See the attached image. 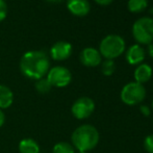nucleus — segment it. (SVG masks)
Segmentation results:
<instances>
[{
  "mask_svg": "<svg viewBox=\"0 0 153 153\" xmlns=\"http://www.w3.org/2000/svg\"><path fill=\"white\" fill-rule=\"evenodd\" d=\"M49 69H50V59L44 51H27L20 59L21 73L25 77L32 80H38L45 77Z\"/></svg>",
  "mask_w": 153,
  "mask_h": 153,
  "instance_id": "obj_1",
  "label": "nucleus"
},
{
  "mask_svg": "<svg viewBox=\"0 0 153 153\" xmlns=\"http://www.w3.org/2000/svg\"><path fill=\"white\" fill-rule=\"evenodd\" d=\"M99 132L91 124H85L77 127L71 135L73 147L81 152L93 150L99 143Z\"/></svg>",
  "mask_w": 153,
  "mask_h": 153,
  "instance_id": "obj_2",
  "label": "nucleus"
},
{
  "mask_svg": "<svg viewBox=\"0 0 153 153\" xmlns=\"http://www.w3.org/2000/svg\"><path fill=\"white\" fill-rule=\"evenodd\" d=\"M126 44L122 36L118 34L106 36L99 45V52L105 59H115L125 51Z\"/></svg>",
  "mask_w": 153,
  "mask_h": 153,
  "instance_id": "obj_3",
  "label": "nucleus"
},
{
  "mask_svg": "<svg viewBox=\"0 0 153 153\" xmlns=\"http://www.w3.org/2000/svg\"><path fill=\"white\" fill-rule=\"evenodd\" d=\"M132 36L139 44L149 45L153 43V19L150 17L137 19L133 23Z\"/></svg>",
  "mask_w": 153,
  "mask_h": 153,
  "instance_id": "obj_4",
  "label": "nucleus"
},
{
  "mask_svg": "<svg viewBox=\"0 0 153 153\" xmlns=\"http://www.w3.org/2000/svg\"><path fill=\"white\" fill-rule=\"evenodd\" d=\"M120 97L122 102H124L126 105H137L145 100L146 89L141 83L132 81L123 87Z\"/></svg>",
  "mask_w": 153,
  "mask_h": 153,
  "instance_id": "obj_5",
  "label": "nucleus"
},
{
  "mask_svg": "<svg viewBox=\"0 0 153 153\" xmlns=\"http://www.w3.org/2000/svg\"><path fill=\"white\" fill-rule=\"evenodd\" d=\"M46 78L48 79L52 87L65 88L70 85L71 80H72V74H71L70 70L66 67L55 66L49 69Z\"/></svg>",
  "mask_w": 153,
  "mask_h": 153,
  "instance_id": "obj_6",
  "label": "nucleus"
},
{
  "mask_svg": "<svg viewBox=\"0 0 153 153\" xmlns=\"http://www.w3.org/2000/svg\"><path fill=\"white\" fill-rule=\"evenodd\" d=\"M95 111L94 100L89 97H80L78 98L71 107V113L76 119L85 120L89 118Z\"/></svg>",
  "mask_w": 153,
  "mask_h": 153,
  "instance_id": "obj_7",
  "label": "nucleus"
},
{
  "mask_svg": "<svg viewBox=\"0 0 153 153\" xmlns=\"http://www.w3.org/2000/svg\"><path fill=\"white\" fill-rule=\"evenodd\" d=\"M73 47L69 42L66 41H59L54 43L50 49V56L52 59L57 62L66 61L72 54Z\"/></svg>",
  "mask_w": 153,
  "mask_h": 153,
  "instance_id": "obj_8",
  "label": "nucleus"
},
{
  "mask_svg": "<svg viewBox=\"0 0 153 153\" xmlns=\"http://www.w3.org/2000/svg\"><path fill=\"white\" fill-rule=\"evenodd\" d=\"M101 56L100 52L97 49L93 48V47H87L85 48L79 54V59L80 62L85 67H90V68H94L101 64Z\"/></svg>",
  "mask_w": 153,
  "mask_h": 153,
  "instance_id": "obj_9",
  "label": "nucleus"
},
{
  "mask_svg": "<svg viewBox=\"0 0 153 153\" xmlns=\"http://www.w3.org/2000/svg\"><path fill=\"white\" fill-rule=\"evenodd\" d=\"M67 8L76 17H85L91 10L89 0H67Z\"/></svg>",
  "mask_w": 153,
  "mask_h": 153,
  "instance_id": "obj_10",
  "label": "nucleus"
},
{
  "mask_svg": "<svg viewBox=\"0 0 153 153\" xmlns=\"http://www.w3.org/2000/svg\"><path fill=\"white\" fill-rule=\"evenodd\" d=\"M146 52L144 48L139 44H134L127 49L126 61L129 65H141L145 59Z\"/></svg>",
  "mask_w": 153,
  "mask_h": 153,
  "instance_id": "obj_11",
  "label": "nucleus"
},
{
  "mask_svg": "<svg viewBox=\"0 0 153 153\" xmlns=\"http://www.w3.org/2000/svg\"><path fill=\"white\" fill-rule=\"evenodd\" d=\"M153 74L152 68L148 64H141L135 68L134 70V79L135 82H139L141 85L147 82L151 79Z\"/></svg>",
  "mask_w": 153,
  "mask_h": 153,
  "instance_id": "obj_12",
  "label": "nucleus"
},
{
  "mask_svg": "<svg viewBox=\"0 0 153 153\" xmlns=\"http://www.w3.org/2000/svg\"><path fill=\"white\" fill-rule=\"evenodd\" d=\"M14 102V93L5 85H0V109H6Z\"/></svg>",
  "mask_w": 153,
  "mask_h": 153,
  "instance_id": "obj_13",
  "label": "nucleus"
},
{
  "mask_svg": "<svg viewBox=\"0 0 153 153\" xmlns=\"http://www.w3.org/2000/svg\"><path fill=\"white\" fill-rule=\"evenodd\" d=\"M19 152L20 153H40V146L38 142L33 139H23L19 143Z\"/></svg>",
  "mask_w": 153,
  "mask_h": 153,
  "instance_id": "obj_14",
  "label": "nucleus"
},
{
  "mask_svg": "<svg viewBox=\"0 0 153 153\" xmlns=\"http://www.w3.org/2000/svg\"><path fill=\"white\" fill-rule=\"evenodd\" d=\"M147 0H128V2H127V8L129 12L133 13V14L142 13L147 8Z\"/></svg>",
  "mask_w": 153,
  "mask_h": 153,
  "instance_id": "obj_15",
  "label": "nucleus"
},
{
  "mask_svg": "<svg viewBox=\"0 0 153 153\" xmlns=\"http://www.w3.org/2000/svg\"><path fill=\"white\" fill-rule=\"evenodd\" d=\"M52 153H75V148L70 143L59 142L53 146Z\"/></svg>",
  "mask_w": 153,
  "mask_h": 153,
  "instance_id": "obj_16",
  "label": "nucleus"
},
{
  "mask_svg": "<svg viewBox=\"0 0 153 153\" xmlns=\"http://www.w3.org/2000/svg\"><path fill=\"white\" fill-rule=\"evenodd\" d=\"M34 87H36V90L40 93V94H47V93L50 92L52 85H50V82H49L46 77H43V78H40V79H38V80H36Z\"/></svg>",
  "mask_w": 153,
  "mask_h": 153,
  "instance_id": "obj_17",
  "label": "nucleus"
},
{
  "mask_svg": "<svg viewBox=\"0 0 153 153\" xmlns=\"http://www.w3.org/2000/svg\"><path fill=\"white\" fill-rule=\"evenodd\" d=\"M116 70V65L113 59H105L101 64V71L105 76H111Z\"/></svg>",
  "mask_w": 153,
  "mask_h": 153,
  "instance_id": "obj_18",
  "label": "nucleus"
},
{
  "mask_svg": "<svg viewBox=\"0 0 153 153\" xmlns=\"http://www.w3.org/2000/svg\"><path fill=\"white\" fill-rule=\"evenodd\" d=\"M144 148L148 153H153V134H149L144 140Z\"/></svg>",
  "mask_w": 153,
  "mask_h": 153,
  "instance_id": "obj_19",
  "label": "nucleus"
},
{
  "mask_svg": "<svg viewBox=\"0 0 153 153\" xmlns=\"http://www.w3.org/2000/svg\"><path fill=\"white\" fill-rule=\"evenodd\" d=\"M7 13H8L7 3L5 2V0H0V22L6 18Z\"/></svg>",
  "mask_w": 153,
  "mask_h": 153,
  "instance_id": "obj_20",
  "label": "nucleus"
},
{
  "mask_svg": "<svg viewBox=\"0 0 153 153\" xmlns=\"http://www.w3.org/2000/svg\"><path fill=\"white\" fill-rule=\"evenodd\" d=\"M140 111H141V113L143 114L145 117H148V116H150V114H151V111H150V108L147 105H141V106H140Z\"/></svg>",
  "mask_w": 153,
  "mask_h": 153,
  "instance_id": "obj_21",
  "label": "nucleus"
},
{
  "mask_svg": "<svg viewBox=\"0 0 153 153\" xmlns=\"http://www.w3.org/2000/svg\"><path fill=\"white\" fill-rule=\"evenodd\" d=\"M114 0H95L96 3H98L99 5H102V6H106L109 5L111 3H113Z\"/></svg>",
  "mask_w": 153,
  "mask_h": 153,
  "instance_id": "obj_22",
  "label": "nucleus"
},
{
  "mask_svg": "<svg viewBox=\"0 0 153 153\" xmlns=\"http://www.w3.org/2000/svg\"><path fill=\"white\" fill-rule=\"evenodd\" d=\"M4 122H5V115H4L3 111L0 109V128L3 126Z\"/></svg>",
  "mask_w": 153,
  "mask_h": 153,
  "instance_id": "obj_23",
  "label": "nucleus"
},
{
  "mask_svg": "<svg viewBox=\"0 0 153 153\" xmlns=\"http://www.w3.org/2000/svg\"><path fill=\"white\" fill-rule=\"evenodd\" d=\"M148 54H149V56L153 57V43L148 45Z\"/></svg>",
  "mask_w": 153,
  "mask_h": 153,
  "instance_id": "obj_24",
  "label": "nucleus"
},
{
  "mask_svg": "<svg viewBox=\"0 0 153 153\" xmlns=\"http://www.w3.org/2000/svg\"><path fill=\"white\" fill-rule=\"evenodd\" d=\"M48 2H52V3H56V2H61V1H64V0H46Z\"/></svg>",
  "mask_w": 153,
  "mask_h": 153,
  "instance_id": "obj_25",
  "label": "nucleus"
},
{
  "mask_svg": "<svg viewBox=\"0 0 153 153\" xmlns=\"http://www.w3.org/2000/svg\"><path fill=\"white\" fill-rule=\"evenodd\" d=\"M77 153H87V152H81V151H78Z\"/></svg>",
  "mask_w": 153,
  "mask_h": 153,
  "instance_id": "obj_26",
  "label": "nucleus"
},
{
  "mask_svg": "<svg viewBox=\"0 0 153 153\" xmlns=\"http://www.w3.org/2000/svg\"><path fill=\"white\" fill-rule=\"evenodd\" d=\"M152 111H153V101H152Z\"/></svg>",
  "mask_w": 153,
  "mask_h": 153,
  "instance_id": "obj_27",
  "label": "nucleus"
},
{
  "mask_svg": "<svg viewBox=\"0 0 153 153\" xmlns=\"http://www.w3.org/2000/svg\"><path fill=\"white\" fill-rule=\"evenodd\" d=\"M152 12H153V8H152Z\"/></svg>",
  "mask_w": 153,
  "mask_h": 153,
  "instance_id": "obj_28",
  "label": "nucleus"
}]
</instances>
